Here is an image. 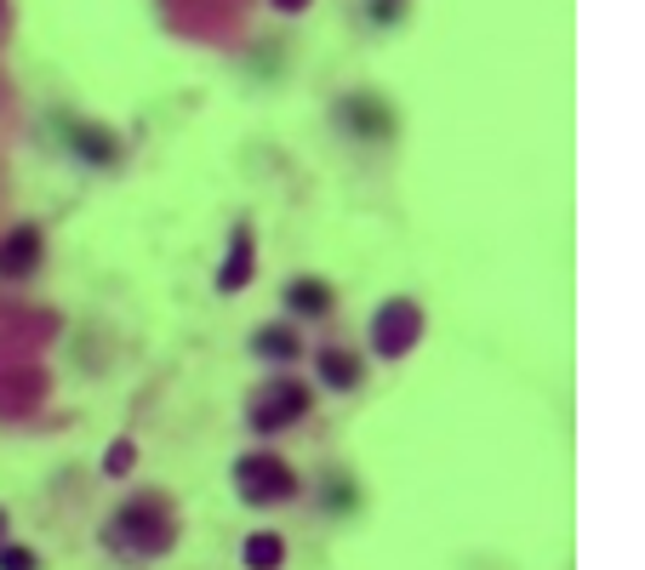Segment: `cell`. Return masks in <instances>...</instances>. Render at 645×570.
Segmentation results:
<instances>
[{"label": "cell", "mask_w": 645, "mask_h": 570, "mask_svg": "<svg viewBox=\"0 0 645 570\" xmlns=\"http://www.w3.org/2000/svg\"><path fill=\"white\" fill-rule=\"evenodd\" d=\"M303 411H309V388L291 383V377H280V383H263V388L252 393V405H246V423H252L258 434H275V428L297 423Z\"/></svg>", "instance_id": "obj_4"}, {"label": "cell", "mask_w": 645, "mask_h": 570, "mask_svg": "<svg viewBox=\"0 0 645 570\" xmlns=\"http://www.w3.org/2000/svg\"><path fill=\"white\" fill-rule=\"evenodd\" d=\"M246 280H252V229H240L229 234V263L217 268V291H240Z\"/></svg>", "instance_id": "obj_6"}, {"label": "cell", "mask_w": 645, "mask_h": 570, "mask_svg": "<svg viewBox=\"0 0 645 570\" xmlns=\"http://www.w3.org/2000/svg\"><path fill=\"white\" fill-rule=\"evenodd\" d=\"M275 12H309V0H268Z\"/></svg>", "instance_id": "obj_14"}, {"label": "cell", "mask_w": 645, "mask_h": 570, "mask_svg": "<svg viewBox=\"0 0 645 570\" xmlns=\"http://www.w3.org/2000/svg\"><path fill=\"white\" fill-rule=\"evenodd\" d=\"M0 570H40L35 548H17V542H0Z\"/></svg>", "instance_id": "obj_13"}, {"label": "cell", "mask_w": 645, "mask_h": 570, "mask_svg": "<svg viewBox=\"0 0 645 570\" xmlns=\"http://www.w3.org/2000/svg\"><path fill=\"white\" fill-rule=\"evenodd\" d=\"M0 542H7V513H0Z\"/></svg>", "instance_id": "obj_15"}, {"label": "cell", "mask_w": 645, "mask_h": 570, "mask_svg": "<svg viewBox=\"0 0 645 570\" xmlns=\"http://www.w3.org/2000/svg\"><path fill=\"white\" fill-rule=\"evenodd\" d=\"M132 462H138L132 439H115L109 451H104V474H109V480H127V474H132Z\"/></svg>", "instance_id": "obj_12"}, {"label": "cell", "mask_w": 645, "mask_h": 570, "mask_svg": "<svg viewBox=\"0 0 645 570\" xmlns=\"http://www.w3.org/2000/svg\"><path fill=\"white\" fill-rule=\"evenodd\" d=\"M171 536H178V525H171V508L160 497H132L127 508L115 513L109 525V548L115 554H138V559H155L171 548Z\"/></svg>", "instance_id": "obj_1"}, {"label": "cell", "mask_w": 645, "mask_h": 570, "mask_svg": "<svg viewBox=\"0 0 645 570\" xmlns=\"http://www.w3.org/2000/svg\"><path fill=\"white\" fill-rule=\"evenodd\" d=\"M314 371H320V383H326V388H355L360 383V360L343 354V349H320Z\"/></svg>", "instance_id": "obj_7"}, {"label": "cell", "mask_w": 645, "mask_h": 570, "mask_svg": "<svg viewBox=\"0 0 645 570\" xmlns=\"http://www.w3.org/2000/svg\"><path fill=\"white\" fill-rule=\"evenodd\" d=\"M35 263H40V229H12L7 240H0V280H23V275H35Z\"/></svg>", "instance_id": "obj_5"}, {"label": "cell", "mask_w": 645, "mask_h": 570, "mask_svg": "<svg viewBox=\"0 0 645 570\" xmlns=\"http://www.w3.org/2000/svg\"><path fill=\"white\" fill-rule=\"evenodd\" d=\"M235 485H240V497L252 502V508H268V502H291L297 497V474L275 457V451H246L235 462Z\"/></svg>", "instance_id": "obj_2"}, {"label": "cell", "mask_w": 645, "mask_h": 570, "mask_svg": "<svg viewBox=\"0 0 645 570\" xmlns=\"http://www.w3.org/2000/svg\"><path fill=\"white\" fill-rule=\"evenodd\" d=\"M286 303H291V314L320 319V314L332 308V286H326V280H291V286H286Z\"/></svg>", "instance_id": "obj_8"}, {"label": "cell", "mask_w": 645, "mask_h": 570, "mask_svg": "<svg viewBox=\"0 0 645 570\" xmlns=\"http://www.w3.org/2000/svg\"><path fill=\"white\" fill-rule=\"evenodd\" d=\"M258 354H268V360H297L303 349H297V337H291L286 326H268V331H258Z\"/></svg>", "instance_id": "obj_11"}, {"label": "cell", "mask_w": 645, "mask_h": 570, "mask_svg": "<svg viewBox=\"0 0 645 570\" xmlns=\"http://www.w3.org/2000/svg\"><path fill=\"white\" fill-rule=\"evenodd\" d=\"M240 559H246V570H280L286 565V542L275 531H258V536H246Z\"/></svg>", "instance_id": "obj_9"}, {"label": "cell", "mask_w": 645, "mask_h": 570, "mask_svg": "<svg viewBox=\"0 0 645 570\" xmlns=\"http://www.w3.org/2000/svg\"><path fill=\"white\" fill-rule=\"evenodd\" d=\"M69 143L81 148V155H86L92 166H109V160H115V137H109V132H97V126H69Z\"/></svg>", "instance_id": "obj_10"}, {"label": "cell", "mask_w": 645, "mask_h": 570, "mask_svg": "<svg viewBox=\"0 0 645 570\" xmlns=\"http://www.w3.org/2000/svg\"><path fill=\"white\" fill-rule=\"evenodd\" d=\"M417 337H423V308L411 303V296H389L371 319V342H378L383 360H401L417 349Z\"/></svg>", "instance_id": "obj_3"}]
</instances>
